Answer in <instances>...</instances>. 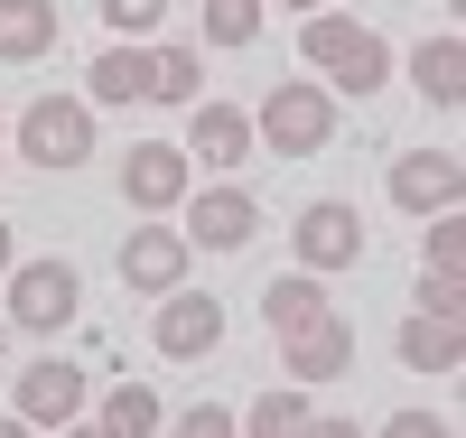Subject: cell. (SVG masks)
I'll use <instances>...</instances> for the list:
<instances>
[{
	"mask_svg": "<svg viewBox=\"0 0 466 438\" xmlns=\"http://www.w3.org/2000/svg\"><path fill=\"white\" fill-rule=\"evenodd\" d=\"M252 140H270L280 158H318L327 140H336V94L327 85H270V103L252 112Z\"/></svg>",
	"mask_w": 466,
	"mask_h": 438,
	"instance_id": "6da1fadb",
	"label": "cell"
},
{
	"mask_svg": "<svg viewBox=\"0 0 466 438\" xmlns=\"http://www.w3.org/2000/svg\"><path fill=\"white\" fill-rule=\"evenodd\" d=\"M299 47H308V66H318V75H336L345 94H373L382 75H392V47H382L364 19H336V10H318V19H308V37H299Z\"/></svg>",
	"mask_w": 466,
	"mask_h": 438,
	"instance_id": "7a4b0ae2",
	"label": "cell"
},
{
	"mask_svg": "<svg viewBox=\"0 0 466 438\" xmlns=\"http://www.w3.org/2000/svg\"><path fill=\"white\" fill-rule=\"evenodd\" d=\"M19 149L37 158V168H85V158H94V103L37 94V103L19 112Z\"/></svg>",
	"mask_w": 466,
	"mask_h": 438,
	"instance_id": "3957f363",
	"label": "cell"
},
{
	"mask_svg": "<svg viewBox=\"0 0 466 438\" xmlns=\"http://www.w3.org/2000/svg\"><path fill=\"white\" fill-rule=\"evenodd\" d=\"M75 308H85L75 261H10V327L56 336V327H75Z\"/></svg>",
	"mask_w": 466,
	"mask_h": 438,
	"instance_id": "277c9868",
	"label": "cell"
},
{
	"mask_svg": "<svg viewBox=\"0 0 466 438\" xmlns=\"http://www.w3.org/2000/svg\"><path fill=\"white\" fill-rule=\"evenodd\" d=\"M289 243H299V270H355L364 261V215L345 206V196H318V206H308L299 224H289Z\"/></svg>",
	"mask_w": 466,
	"mask_h": 438,
	"instance_id": "5b68a950",
	"label": "cell"
},
{
	"mask_svg": "<svg viewBox=\"0 0 466 438\" xmlns=\"http://www.w3.org/2000/svg\"><path fill=\"white\" fill-rule=\"evenodd\" d=\"M85 402H94V382H85V364H66V354H37V364L19 373V420H28V429L85 420Z\"/></svg>",
	"mask_w": 466,
	"mask_h": 438,
	"instance_id": "8992f818",
	"label": "cell"
},
{
	"mask_svg": "<svg viewBox=\"0 0 466 438\" xmlns=\"http://www.w3.org/2000/svg\"><path fill=\"white\" fill-rule=\"evenodd\" d=\"M187 233L177 224H131V243H122V290H140V299H168V290H187Z\"/></svg>",
	"mask_w": 466,
	"mask_h": 438,
	"instance_id": "52a82bcc",
	"label": "cell"
},
{
	"mask_svg": "<svg viewBox=\"0 0 466 438\" xmlns=\"http://www.w3.org/2000/svg\"><path fill=\"white\" fill-rule=\"evenodd\" d=\"M187 178H197V158H187L177 140H140L131 158H122V196L140 215H168V206H187Z\"/></svg>",
	"mask_w": 466,
	"mask_h": 438,
	"instance_id": "ba28073f",
	"label": "cell"
},
{
	"mask_svg": "<svg viewBox=\"0 0 466 438\" xmlns=\"http://www.w3.org/2000/svg\"><path fill=\"white\" fill-rule=\"evenodd\" d=\"M457 187H466V158L457 149H401L392 158V206L401 215H448Z\"/></svg>",
	"mask_w": 466,
	"mask_h": 438,
	"instance_id": "9c48e42d",
	"label": "cell"
},
{
	"mask_svg": "<svg viewBox=\"0 0 466 438\" xmlns=\"http://www.w3.org/2000/svg\"><path fill=\"white\" fill-rule=\"evenodd\" d=\"M280 373H289L299 392H318V382H336V373H355V327H345V317H318V327L280 336Z\"/></svg>",
	"mask_w": 466,
	"mask_h": 438,
	"instance_id": "30bf717a",
	"label": "cell"
},
{
	"mask_svg": "<svg viewBox=\"0 0 466 438\" xmlns=\"http://www.w3.org/2000/svg\"><path fill=\"white\" fill-rule=\"evenodd\" d=\"M149 336H159V354L197 364V354H215V345H224V308H215V299H197V290H168V299H159V327H149Z\"/></svg>",
	"mask_w": 466,
	"mask_h": 438,
	"instance_id": "8fae6325",
	"label": "cell"
},
{
	"mask_svg": "<svg viewBox=\"0 0 466 438\" xmlns=\"http://www.w3.org/2000/svg\"><path fill=\"white\" fill-rule=\"evenodd\" d=\"M252 233H261V206L243 187H206L197 206H187V243H206V252H243Z\"/></svg>",
	"mask_w": 466,
	"mask_h": 438,
	"instance_id": "7c38bea8",
	"label": "cell"
},
{
	"mask_svg": "<svg viewBox=\"0 0 466 438\" xmlns=\"http://www.w3.org/2000/svg\"><path fill=\"white\" fill-rule=\"evenodd\" d=\"M187 158H206V168H243L252 158V112H233V103H187Z\"/></svg>",
	"mask_w": 466,
	"mask_h": 438,
	"instance_id": "4fadbf2b",
	"label": "cell"
},
{
	"mask_svg": "<svg viewBox=\"0 0 466 438\" xmlns=\"http://www.w3.org/2000/svg\"><path fill=\"white\" fill-rule=\"evenodd\" d=\"M410 85L430 94L439 112L466 103V37H457V28H439V37H420V47H410Z\"/></svg>",
	"mask_w": 466,
	"mask_h": 438,
	"instance_id": "5bb4252c",
	"label": "cell"
},
{
	"mask_svg": "<svg viewBox=\"0 0 466 438\" xmlns=\"http://www.w3.org/2000/svg\"><path fill=\"white\" fill-rule=\"evenodd\" d=\"M56 37H66L56 0H0V56H10V66H37V56H56Z\"/></svg>",
	"mask_w": 466,
	"mask_h": 438,
	"instance_id": "9a60e30c",
	"label": "cell"
},
{
	"mask_svg": "<svg viewBox=\"0 0 466 438\" xmlns=\"http://www.w3.org/2000/svg\"><path fill=\"white\" fill-rule=\"evenodd\" d=\"M318 317H336V299H327L318 270H289V280L261 290V327H270V336H299V327H318Z\"/></svg>",
	"mask_w": 466,
	"mask_h": 438,
	"instance_id": "2e32d148",
	"label": "cell"
},
{
	"mask_svg": "<svg viewBox=\"0 0 466 438\" xmlns=\"http://www.w3.org/2000/svg\"><path fill=\"white\" fill-rule=\"evenodd\" d=\"M308 420H318V411H308V392H299V382H270L233 429H243V438H308Z\"/></svg>",
	"mask_w": 466,
	"mask_h": 438,
	"instance_id": "e0dca14e",
	"label": "cell"
},
{
	"mask_svg": "<svg viewBox=\"0 0 466 438\" xmlns=\"http://www.w3.org/2000/svg\"><path fill=\"white\" fill-rule=\"evenodd\" d=\"M149 103H206V56L197 47H149Z\"/></svg>",
	"mask_w": 466,
	"mask_h": 438,
	"instance_id": "ac0fdd59",
	"label": "cell"
},
{
	"mask_svg": "<svg viewBox=\"0 0 466 438\" xmlns=\"http://www.w3.org/2000/svg\"><path fill=\"white\" fill-rule=\"evenodd\" d=\"M94 420H103V438H159V392L149 382H112Z\"/></svg>",
	"mask_w": 466,
	"mask_h": 438,
	"instance_id": "d6986e66",
	"label": "cell"
},
{
	"mask_svg": "<svg viewBox=\"0 0 466 438\" xmlns=\"http://www.w3.org/2000/svg\"><path fill=\"white\" fill-rule=\"evenodd\" d=\"M94 103H149V47H103L94 56Z\"/></svg>",
	"mask_w": 466,
	"mask_h": 438,
	"instance_id": "ffe728a7",
	"label": "cell"
},
{
	"mask_svg": "<svg viewBox=\"0 0 466 438\" xmlns=\"http://www.w3.org/2000/svg\"><path fill=\"white\" fill-rule=\"evenodd\" d=\"M401 364H410V373H457V327L410 317V327H401Z\"/></svg>",
	"mask_w": 466,
	"mask_h": 438,
	"instance_id": "44dd1931",
	"label": "cell"
},
{
	"mask_svg": "<svg viewBox=\"0 0 466 438\" xmlns=\"http://www.w3.org/2000/svg\"><path fill=\"white\" fill-rule=\"evenodd\" d=\"M261 37V0H206V47H252Z\"/></svg>",
	"mask_w": 466,
	"mask_h": 438,
	"instance_id": "7402d4cb",
	"label": "cell"
},
{
	"mask_svg": "<svg viewBox=\"0 0 466 438\" xmlns=\"http://www.w3.org/2000/svg\"><path fill=\"white\" fill-rule=\"evenodd\" d=\"M457 252H466V224L448 206V215H430V270H439V280H457Z\"/></svg>",
	"mask_w": 466,
	"mask_h": 438,
	"instance_id": "603a6c76",
	"label": "cell"
},
{
	"mask_svg": "<svg viewBox=\"0 0 466 438\" xmlns=\"http://www.w3.org/2000/svg\"><path fill=\"white\" fill-rule=\"evenodd\" d=\"M168 438H243V429H233V411L224 402H197V411H177V429Z\"/></svg>",
	"mask_w": 466,
	"mask_h": 438,
	"instance_id": "cb8c5ba5",
	"label": "cell"
},
{
	"mask_svg": "<svg viewBox=\"0 0 466 438\" xmlns=\"http://www.w3.org/2000/svg\"><path fill=\"white\" fill-rule=\"evenodd\" d=\"M420 317H439V327H457V317H466V290L430 270V280H420Z\"/></svg>",
	"mask_w": 466,
	"mask_h": 438,
	"instance_id": "d4e9b609",
	"label": "cell"
},
{
	"mask_svg": "<svg viewBox=\"0 0 466 438\" xmlns=\"http://www.w3.org/2000/svg\"><path fill=\"white\" fill-rule=\"evenodd\" d=\"M159 10H168V0H103V19L122 28V37H149V28H159Z\"/></svg>",
	"mask_w": 466,
	"mask_h": 438,
	"instance_id": "484cf974",
	"label": "cell"
},
{
	"mask_svg": "<svg viewBox=\"0 0 466 438\" xmlns=\"http://www.w3.org/2000/svg\"><path fill=\"white\" fill-rule=\"evenodd\" d=\"M382 438H448V420H430V411H401V420H382Z\"/></svg>",
	"mask_w": 466,
	"mask_h": 438,
	"instance_id": "4316f807",
	"label": "cell"
},
{
	"mask_svg": "<svg viewBox=\"0 0 466 438\" xmlns=\"http://www.w3.org/2000/svg\"><path fill=\"white\" fill-rule=\"evenodd\" d=\"M308 438H364L355 420H308Z\"/></svg>",
	"mask_w": 466,
	"mask_h": 438,
	"instance_id": "83f0119b",
	"label": "cell"
},
{
	"mask_svg": "<svg viewBox=\"0 0 466 438\" xmlns=\"http://www.w3.org/2000/svg\"><path fill=\"white\" fill-rule=\"evenodd\" d=\"M56 438H103V420H66V429H56Z\"/></svg>",
	"mask_w": 466,
	"mask_h": 438,
	"instance_id": "f1b7e54d",
	"label": "cell"
},
{
	"mask_svg": "<svg viewBox=\"0 0 466 438\" xmlns=\"http://www.w3.org/2000/svg\"><path fill=\"white\" fill-rule=\"evenodd\" d=\"M10 261H19V243H10V224H0V280H10Z\"/></svg>",
	"mask_w": 466,
	"mask_h": 438,
	"instance_id": "f546056e",
	"label": "cell"
},
{
	"mask_svg": "<svg viewBox=\"0 0 466 438\" xmlns=\"http://www.w3.org/2000/svg\"><path fill=\"white\" fill-rule=\"evenodd\" d=\"M0 438H37V429H28V420H19V411H10V420H0Z\"/></svg>",
	"mask_w": 466,
	"mask_h": 438,
	"instance_id": "4dcf8cb0",
	"label": "cell"
},
{
	"mask_svg": "<svg viewBox=\"0 0 466 438\" xmlns=\"http://www.w3.org/2000/svg\"><path fill=\"white\" fill-rule=\"evenodd\" d=\"M280 10H299V19H318V10H327V0H280Z\"/></svg>",
	"mask_w": 466,
	"mask_h": 438,
	"instance_id": "1f68e13d",
	"label": "cell"
},
{
	"mask_svg": "<svg viewBox=\"0 0 466 438\" xmlns=\"http://www.w3.org/2000/svg\"><path fill=\"white\" fill-rule=\"evenodd\" d=\"M0 345H10V317H0Z\"/></svg>",
	"mask_w": 466,
	"mask_h": 438,
	"instance_id": "d6a6232c",
	"label": "cell"
}]
</instances>
